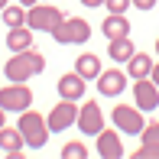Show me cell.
<instances>
[{
    "mask_svg": "<svg viewBox=\"0 0 159 159\" xmlns=\"http://www.w3.org/2000/svg\"><path fill=\"white\" fill-rule=\"evenodd\" d=\"M156 55H159V39H156Z\"/></svg>",
    "mask_w": 159,
    "mask_h": 159,
    "instance_id": "f1b7e54d",
    "label": "cell"
},
{
    "mask_svg": "<svg viewBox=\"0 0 159 159\" xmlns=\"http://www.w3.org/2000/svg\"><path fill=\"white\" fill-rule=\"evenodd\" d=\"M94 140H98V156H104V159H120L124 156V140H120L117 127L114 130H101Z\"/></svg>",
    "mask_w": 159,
    "mask_h": 159,
    "instance_id": "7c38bea8",
    "label": "cell"
},
{
    "mask_svg": "<svg viewBox=\"0 0 159 159\" xmlns=\"http://www.w3.org/2000/svg\"><path fill=\"white\" fill-rule=\"evenodd\" d=\"M23 146H26V140L20 133V127H0V149L7 156H20Z\"/></svg>",
    "mask_w": 159,
    "mask_h": 159,
    "instance_id": "9a60e30c",
    "label": "cell"
},
{
    "mask_svg": "<svg viewBox=\"0 0 159 159\" xmlns=\"http://www.w3.org/2000/svg\"><path fill=\"white\" fill-rule=\"evenodd\" d=\"M7 3H10V0H0V10H3V7H7Z\"/></svg>",
    "mask_w": 159,
    "mask_h": 159,
    "instance_id": "83f0119b",
    "label": "cell"
},
{
    "mask_svg": "<svg viewBox=\"0 0 159 159\" xmlns=\"http://www.w3.org/2000/svg\"><path fill=\"white\" fill-rule=\"evenodd\" d=\"M52 39L59 46H84L91 39V23L81 16H65L59 26L52 30Z\"/></svg>",
    "mask_w": 159,
    "mask_h": 159,
    "instance_id": "3957f363",
    "label": "cell"
},
{
    "mask_svg": "<svg viewBox=\"0 0 159 159\" xmlns=\"http://www.w3.org/2000/svg\"><path fill=\"white\" fill-rule=\"evenodd\" d=\"M0 107L7 114H23L26 107H33V91L26 81H10L7 88H0Z\"/></svg>",
    "mask_w": 159,
    "mask_h": 159,
    "instance_id": "277c9868",
    "label": "cell"
},
{
    "mask_svg": "<svg viewBox=\"0 0 159 159\" xmlns=\"http://www.w3.org/2000/svg\"><path fill=\"white\" fill-rule=\"evenodd\" d=\"M75 127L81 130L84 136H98L101 130H104V111H101L98 101H88V104L78 107V120H75Z\"/></svg>",
    "mask_w": 159,
    "mask_h": 159,
    "instance_id": "ba28073f",
    "label": "cell"
},
{
    "mask_svg": "<svg viewBox=\"0 0 159 159\" xmlns=\"http://www.w3.org/2000/svg\"><path fill=\"white\" fill-rule=\"evenodd\" d=\"M75 71L84 78V81H91V78L98 81V75H101L104 68H101V59H98L94 52H81V55L75 59Z\"/></svg>",
    "mask_w": 159,
    "mask_h": 159,
    "instance_id": "e0dca14e",
    "label": "cell"
},
{
    "mask_svg": "<svg viewBox=\"0 0 159 159\" xmlns=\"http://www.w3.org/2000/svg\"><path fill=\"white\" fill-rule=\"evenodd\" d=\"M133 101H136V107H140L143 114L159 107V88H156L153 78H136L133 81Z\"/></svg>",
    "mask_w": 159,
    "mask_h": 159,
    "instance_id": "9c48e42d",
    "label": "cell"
},
{
    "mask_svg": "<svg viewBox=\"0 0 159 159\" xmlns=\"http://www.w3.org/2000/svg\"><path fill=\"white\" fill-rule=\"evenodd\" d=\"M16 127H20V133H23V140H26L30 149H42L49 143V133H52L49 124H46V117H42L39 111H33V107H26V111L20 114Z\"/></svg>",
    "mask_w": 159,
    "mask_h": 159,
    "instance_id": "7a4b0ae2",
    "label": "cell"
},
{
    "mask_svg": "<svg viewBox=\"0 0 159 159\" xmlns=\"http://www.w3.org/2000/svg\"><path fill=\"white\" fill-rule=\"evenodd\" d=\"M0 127H7V111L0 107Z\"/></svg>",
    "mask_w": 159,
    "mask_h": 159,
    "instance_id": "4316f807",
    "label": "cell"
},
{
    "mask_svg": "<svg viewBox=\"0 0 159 159\" xmlns=\"http://www.w3.org/2000/svg\"><path fill=\"white\" fill-rule=\"evenodd\" d=\"M101 33H104L107 39H124V36H130L127 13H107V20L101 23Z\"/></svg>",
    "mask_w": 159,
    "mask_h": 159,
    "instance_id": "5bb4252c",
    "label": "cell"
},
{
    "mask_svg": "<svg viewBox=\"0 0 159 159\" xmlns=\"http://www.w3.org/2000/svg\"><path fill=\"white\" fill-rule=\"evenodd\" d=\"M46 71V55L39 49H23V52H13L3 65V75L10 81H30V78Z\"/></svg>",
    "mask_w": 159,
    "mask_h": 159,
    "instance_id": "6da1fadb",
    "label": "cell"
},
{
    "mask_svg": "<svg viewBox=\"0 0 159 159\" xmlns=\"http://www.w3.org/2000/svg\"><path fill=\"white\" fill-rule=\"evenodd\" d=\"M136 159H159V120L143 127L140 133V149L133 153Z\"/></svg>",
    "mask_w": 159,
    "mask_h": 159,
    "instance_id": "8fae6325",
    "label": "cell"
},
{
    "mask_svg": "<svg viewBox=\"0 0 159 159\" xmlns=\"http://www.w3.org/2000/svg\"><path fill=\"white\" fill-rule=\"evenodd\" d=\"M149 78H153V81H156V88H159V62L153 65V71H149Z\"/></svg>",
    "mask_w": 159,
    "mask_h": 159,
    "instance_id": "cb8c5ba5",
    "label": "cell"
},
{
    "mask_svg": "<svg viewBox=\"0 0 159 159\" xmlns=\"http://www.w3.org/2000/svg\"><path fill=\"white\" fill-rule=\"evenodd\" d=\"M111 120H114V127H117L120 133H130V136H140L143 127H146L143 111H140V107H133V104H114Z\"/></svg>",
    "mask_w": 159,
    "mask_h": 159,
    "instance_id": "5b68a950",
    "label": "cell"
},
{
    "mask_svg": "<svg viewBox=\"0 0 159 159\" xmlns=\"http://www.w3.org/2000/svg\"><path fill=\"white\" fill-rule=\"evenodd\" d=\"M62 156H65V159H84V156H88V146L78 143V140H71V143H65V146H62Z\"/></svg>",
    "mask_w": 159,
    "mask_h": 159,
    "instance_id": "44dd1931",
    "label": "cell"
},
{
    "mask_svg": "<svg viewBox=\"0 0 159 159\" xmlns=\"http://www.w3.org/2000/svg\"><path fill=\"white\" fill-rule=\"evenodd\" d=\"M75 120H78V101H59V104L49 111V117H46V124L52 133H62V130H71L75 127Z\"/></svg>",
    "mask_w": 159,
    "mask_h": 159,
    "instance_id": "52a82bcc",
    "label": "cell"
},
{
    "mask_svg": "<svg viewBox=\"0 0 159 159\" xmlns=\"http://www.w3.org/2000/svg\"><path fill=\"white\" fill-rule=\"evenodd\" d=\"M98 91L104 98H120L127 91V71H120V68L101 71V75H98Z\"/></svg>",
    "mask_w": 159,
    "mask_h": 159,
    "instance_id": "30bf717a",
    "label": "cell"
},
{
    "mask_svg": "<svg viewBox=\"0 0 159 159\" xmlns=\"http://www.w3.org/2000/svg\"><path fill=\"white\" fill-rule=\"evenodd\" d=\"M133 7H136V10H153L156 0H133Z\"/></svg>",
    "mask_w": 159,
    "mask_h": 159,
    "instance_id": "603a6c76",
    "label": "cell"
},
{
    "mask_svg": "<svg viewBox=\"0 0 159 159\" xmlns=\"http://www.w3.org/2000/svg\"><path fill=\"white\" fill-rule=\"evenodd\" d=\"M81 3H84V7H101L104 0H81Z\"/></svg>",
    "mask_w": 159,
    "mask_h": 159,
    "instance_id": "484cf974",
    "label": "cell"
},
{
    "mask_svg": "<svg viewBox=\"0 0 159 159\" xmlns=\"http://www.w3.org/2000/svg\"><path fill=\"white\" fill-rule=\"evenodd\" d=\"M153 59H149V52H133L127 62V78H149V71H153Z\"/></svg>",
    "mask_w": 159,
    "mask_h": 159,
    "instance_id": "ac0fdd59",
    "label": "cell"
},
{
    "mask_svg": "<svg viewBox=\"0 0 159 159\" xmlns=\"http://www.w3.org/2000/svg\"><path fill=\"white\" fill-rule=\"evenodd\" d=\"M133 52H136V46L130 42V36H124V39H107V55L114 62H130Z\"/></svg>",
    "mask_w": 159,
    "mask_h": 159,
    "instance_id": "d6986e66",
    "label": "cell"
},
{
    "mask_svg": "<svg viewBox=\"0 0 159 159\" xmlns=\"http://www.w3.org/2000/svg\"><path fill=\"white\" fill-rule=\"evenodd\" d=\"M107 13H127L130 7H133V0H104Z\"/></svg>",
    "mask_w": 159,
    "mask_h": 159,
    "instance_id": "7402d4cb",
    "label": "cell"
},
{
    "mask_svg": "<svg viewBox=\"0 0 159 159\" xmlns=\"http://www.w3.org/2000/svg\"><path fill=\"white\" fill-rule=\"evenodd\" d=\"M62 20H65V13L59 10V7H52V3H36V7H30V10H26V26H30V30L52 33Z\"/></svg>",
    "mask_w": 159,
    "mask_h": 159,
    "instance_id": "8992f818",
    "label": "cell"
},
{
    "mask_svg": "<svg viewBox=\"0 0 159 159\" xmlns=\"http://www.w3.org/2000/svg\"><path fill=\"white\" fill-rule=\"evenodd\" d=\"M0 16H3V23L7 26H26V7H10V3H7L3 7V10H0Z\"/></svg>",
    "mask_w": 159,
    "mask_h": 159,
    "instance_id": "ffe728a7",
    "label": "cell"
},
{
    "mask_svg": "<svg viewBox=\"0 0 159 159\" xmlns=\"http://www.w3.org/2000/svg\"><path fill=\"white\" fill-rule=\"evenodd\" d=\"M84 78L78 75V71H65V75L59 78V98H65V101H81L84 98Z\"/></svg>",
    "mask_w": 159,
    "mask_h": 159,
    "instance_id": "4fadbf2b",
    "label": "cell"
},
{
    "mask_svg": "<svg viewBox=\"0 0 159 159\" xmlns=\"http://www.w3.org/2000/svg\"><path fill=\"white\" fill-rule=\"evenodd\" d=\"M36 3H42V0H20V7H26V10H30V7H36Z\"/></svg>",
    "mask_w": 159,
    "mask_h": 159,
    "instance_id": "d4e9b609",
    "label": "cell"
},
{
    "mask_svg": "<svg viewBox=\"0 0 159 159\" xmlns=\"http://www.w3.org/2000/svg\"><path fill=\"white\" fill-rule=\"evenodd\" d=\"M7 49H10V52L33 49V30L30 26H10V30H7Z\"/></svg>",
    "mask_w": 159,
    "mask_h": 159,
    "instance_id": "2e32d148",
    "label": "cell"
}]
</instances>
